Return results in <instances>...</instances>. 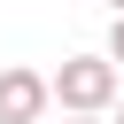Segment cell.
Here are the masks:
<instances>
[{
	"mask_svg": "<svg viewBox=\"0 0 124 124\" xmlns=\"http://www.w3.org/2000/svg\"><path fill=\"white\" fill-rule=\"evenodd\" d=\"M46 101H62L70 116H108V101H116V70H108L101 54H70V62L46 78Z\"/></svg>",
	"mask_w": 124,
	"mask_h": 124,
	"instance_id": "1",
	"label": "cell"
},
{
	"mask_svg": "<svg viewBox=\"0 0 124 124\" xmlns=\"http://www.w3.org/2000/svg\"><path fill=\"white\" fill-rule=\"evenodd\" d=\"M39 116H46V78L8 62L0 70V124H39Z\"/></svg>",
	"mask_w": 124,
	"mask_h": 124,
	"instance_id": "2",
	"label": "cell"
},
{
	"mask_svg": "<svg viewBox=\"0 0 124 124\" xmlns=\"http://www.w3.org/2000/svg\"><path fill=\"white\" fill-rule=\"evenodd\" d=\"M101 62H108V70H116V62H124V16H116V23H108V54H101Z\"/></svg>",
	"mask_w": 124,
	"mask_h": 124,
	"instance_id": "3",
	"label": "cell"
},
{
	"mask_svg": "<svg viewBox=\"0 0 124 124\" xmlns=\"http://www.w3.org/2000/svg\"><path fill=\"white\" fill-rule=\"evenodd\" d=\"M62 124H108V116H62Z\"/></svg>",
	"mask_w": 124,
	"mask_h": 124,
	"instance_id": "4",
	"label": "cell"
},
{
	"mask_svg": "<svg viewBox=\"0 0 124 124\" xmlns=\"http://www.w3.org/2000/svg\"><path fill=\"white\" fill-rule=\"evenodd\" d=\"M108 16H124V0H108Z\"/></svg>",
	"mask_w": 124,
	"mask_h": 124,
	"instance_id": "5",
	"label": "cell"
},
{
	"mask_svg": "<svg viewBox=\"0 0 124 124\" xmlns=\"http://www.w3.org/2000/svg\"><path fill=\"white\" fill-rule=\"evenodd\" d=\"M116 124H124V108H116Z\"/></svg>",
	"mask_w": 124,
	"mask_h": 124,
	"instance_id": "6",
	"label": "cell"
}]
</instances>
